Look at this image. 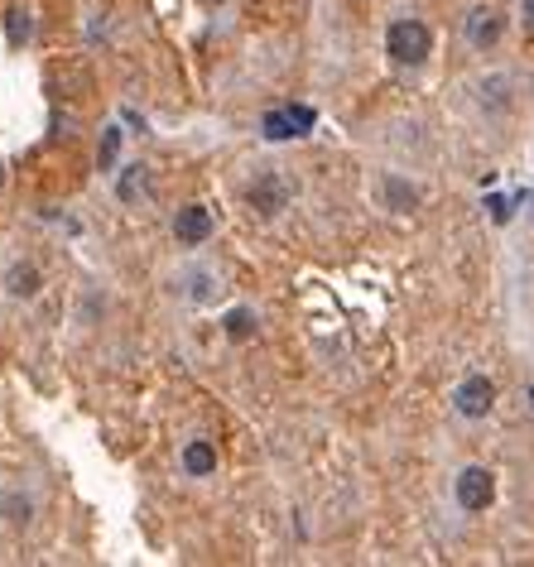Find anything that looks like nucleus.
<instances>
[{
	"mask_svg": "<svg viewBox=\"0 0 534 567\" xmlns=\"http://www.w3.org/2000/svg\"><path fill=\"white\" fill-rule=\"evenodd\" d=\"M385 53L395 58V63H424V58L433 53V34L424 20H395V25L385 29Z\"/></svg>",
	"mask_w": 534,
	"mask_h": 567,
	"instance_id": "1",
	"label": "nucleus"
},
{
	"mask_svg": "<svg viewBox=\"0 0 534 567\" xmlns=\"http://www.w3.org/2000/svg\"><path fill=\"white\" fill-rule=\"evenodd\" d=\"M496 500V476L486 467H467V471H457V505L467 515H481L486 505Z\"/></svg>",
	"mask_w": 534,
	"mask_h": 567,
	"instance_id": "2",
	"label": "nucleus"
},
{
	"mask_svg": "<svg viewBox=\"0 0 534 567\" xmlns=\"http://www.w3.org/2000/svg\"><path fill=\"white\" fill-rule=\"evenodd\" d=\"M453 404L462 419H486L496 404V385L486 380V375H467V380L457 385V395H453Z\"/></svg>",
	"mask_w": 534,
	"mask_h": 567,
	"instance_id": "3",
	"label": "nucleus"
},
{
	"mask_svg": "<svg viewBox=\"0 0 534 567\" xmlns=\"http://www.w3.org/2000/svg\"><path fill=\"white\" fill-rule=\"evenodd\" d=\"M212 236V212L207 207H178V217H174V241L178 245H203Z\"/></svg>",
	"mask_w": 534,
	"mask_h": 567,
	"instance_id": "4",
	"label": "nucleus"
},
{
	"mask_svg": "<svg viewBox=\"0 0 534 567\" xmlns=\"http://www.w3.org/2000/svg\"><path fill=\"white\" fill-rule=\"evenodd\" d=\"M308 125H313V111H308V106H289V111H270L265 116V135L270 140H294V135H303Z\"/></svg>",
	"mask_w": 534,
	"mask_h": 567,
	"instance_id": "5",
	"label": "nucleus"
},
{
	"mask_svg": "<svg viewBox=\"0 0 534 567\" xmlns=\"http://www.w3.org/2000/svg\"><path fill=\"white\" fill-rule=\"evenodd\" d=\"M467 39H472V49H496V39H501V15L496 10H472L467 15Z\"/></svg>",
	"mask_w": 534,
	"mask_h": 567,
	"instance_id": "6",
	"label": "nucleus"
},
{
	"mask_svg": "<svg viewBox=\"0 0 534 567\" xmlns=\"http://www.w3.org/2000/svg\"><path fill=\"white\" fill-rule=\"evenodd\" d=\"M284 197L289 193H284V183L275 179V173H265V179L251 183V207L260 212V217H275V212L284 207Z\"/></svg>",
	"mask_w": 534,
	"mask_h": 567,
	"instance_id": "7",
	"label": "nucleus"
},
{
	"mask_svg": "<svg viewBox=\"0 0 534 567\" xmlns=\"http://www.w3.org/2000/svg\"><path fill=\"white\" fill-rule=\"evenodd\" d=\"M178 462H183L188 476H212V471H217V447H212L207 438H193V443L183 447V457H178Z\"/></svg>",
	"mask_w": 534,
	"mask_h": 567,
	"instance_id": "8",
	"label": "nucleus"
},
{
	"mask_svg": "<svg viewBox=\"0 0 534 567\" xmlns=\"http://www.w3.org/2000/svg\"><path fill=\"white\" fill-rule=\"evenodd\" d=\"M5 289H10V299H34V293H39V269H34V265H15L5 275Z\"/></svg>",
	"mask_w": 534,
	"mask_h": 567,
	"instance_id": "9",
	"label": "nucleus"
},
{
	"mask_svg": "<svg viewBox=\"0 0 534 567\" xmlns=\"http://www.w3.org/2000/svg\"><path fill=\"white\" fill-rule=\"evenodd\" d=\"M5 34H10V44H25L29 34H34V20H29L25 5H10L5 10Z\"/></svg>",
	"mask_w": 534,
	"mask_h": 567,
	"instance_id": "10",
	"label": "nucleus"
},
{
	"mask_svg": "<svg viewBox=\"0 0 534 567\" xmlns=\"http://www.w3.org/2000/svg\"><path fill=\"white\" fill-rule=\"evenodd\" d=\"M140 188H145V164H130V169L121 173V183H116V193H121L125 203H135Z\"/></svg>",
	"mask_w": 534,
	"mask_h": 567,
	"instance_id": "11",
	"label": "nucleus"
},
{
	"mask_svg": "<svg viewBox=\"0 0 534 567\" xmlns=\"http://www.w3.org/2000/svg\"><path fill=\"white\" fill-rule=\"evenodd\" d=\"M385 197H390V203H395L400 212H409L414 203H419V193H414L409 183H400V179H385Z\"/></svg>",
	"mask_w": 534,
	"mask_h": 567,
	"instance_id": "12",
	"label": "nucleus"
},
{
	"mask_svg": "<svg viewBox=\"0 0 534 567\" xmlns=\"http://www.w3.org/2000/svg\"><path fill=\"white\" fill-rule=\"evenodd\" d=\"M481 101H491V106L506 101V106H510V82H506V77H486V82H481Z\"/></svg>",
	"mask_w": 534,
	"mask_h": 567,
	"instance_id": "13",
	"label": "nucleus"
},
{
	"mask_svg": "<svg viewBox=\"0 0 534 567\" xmlns=\"http://www.w3.org/2000/svg\"><path fill=\"white\" fill-rule=\"evenodd\" d=\"M251 327H255V317L246 313V308H236V313L227 317V332H231L236 341H241V337H251Z\"/></svg>",
	"mask_w": 534,
	"mask_h": 567,
	"instance_id": "14",
	"label": "nucleus"
},
{
	"mask_svg": "<svg viewBox=\"0 0 534 567\" xmlns=\"http://www.w3.org/2000/svg\"><path fill=\"white\" fill-rule=\"evenodd\" d=\"M116 149H121V130H106V140H101V169H111V164H116Z\"/></svg>",
	"mask_w": 534,
	"mask_h": 567,
	"instance_id": "15",
	"label": "nucleus"
},
{
	"mask_svg": "<svg viewBox=\"0 0 534 567\" xmlns=\"http://www.w3.org/2000/svg\"><path fill=\"white\" fill-rule=\"evenodd\" d=\"M5 519L10 524H29V500H5Z\"/></svg>",
	"mask_w": 534,
	"mask_h": 567,
	"instance_id": "16",
	"label": "nucleus"
},
{
	"mask_svg": "<svg viewBox=\"0 0 534 567\" xmlns=\"http://www.w3.org/2000/svg\"><path fill=\"white\" fill-rule=\"evenodd\" d=\"M525 29H534V0H525Z\"/></svg>",
	"mask_w": 534,
	"mask_h": 567,
	"instance_id": "17",
	"label": "nucleus"
}]
</instances>
